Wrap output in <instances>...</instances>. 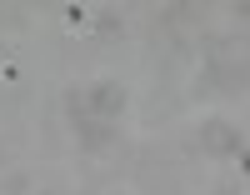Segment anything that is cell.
<instances>
[{
  "mask_svg": "<svg viewBox=\"0 0 250 195\" xmlns=\"http://www.w3.org/2000/svg\"><path fill=\"white\" fill-rule=\"evenodd\" d=\"M205 145H210V150H225V155H245L240 135H235L230 125H220V120H210V125H205Z\"/></svg>",
  "mask_w": 250,
  "mask_h": 195,
  "instance_id": "cell-2",
  "label": "cell"
},
{
  "mask_svg": "<svg viewBox=\"0 0 250 195\" xmlns=\"http://www.w3.org/2000/svg\"><path fill=\"white\" fill-rule=\"evenodd\" d=\"M75 105H80V110H90L95 120H115V115L125 110V90L105 80V85H90V95H85V100H75Z\"/></svg>",
  "mask_w": 250,
  "mask_h": 195,
  "instance_id": "cell-1",
  "label": "cell"
}]
</instances>
